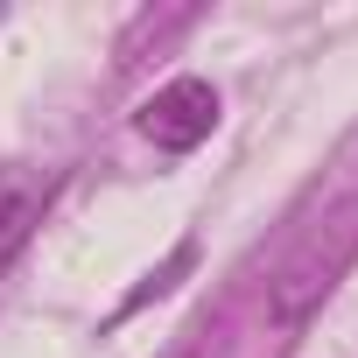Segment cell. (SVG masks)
Returning a JSON list of instances; mask_svg holds the SVG:
<instances>
[{"label": "cell", "instance_id": "2", "mask_svg": "<svg viewBox=\"0 0 358 358\" xmlns=\"http://www.w3.org/2000/svg\"><path fill=\"white\" fill-rule=\"evenodd\" d=\"M29 225H36V190H15V183H8V190H0V267L22 253Z\"/></svg>", "mask_w": 358, "mask_h": 358}, {"label": "cell", "instance_id": "1", "mask_svg": "<svg viewBox=\"0 0 358 358\" xmlns=\"http://www.w3.org/2000/svg\"><path fill=\"white\" fill-rule=\"evenodd\" d=\"M211 127H218V92L204 78H169L141 106V134L155 148H169V155H190L197 141H211Z\"/></svg>", "mask_w": 358, "mask_h": 358}]
</instances>
